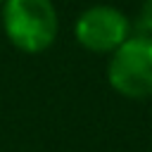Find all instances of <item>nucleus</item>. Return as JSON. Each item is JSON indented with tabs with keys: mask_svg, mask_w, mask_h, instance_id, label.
<instances>
[{
	"mask_svg": "<svg viewBox=\"0 0 152 152\" xmlns=\"http://www.w3.org/2000/svg\"><path fill=\"white\" fill-rule=\"evenodd\" d=\"M7 38L24 52H43L57 36V14L50 0H5Z\"/></svg>",
	"mask_w": 152,
	"mask_h": 152,
	"instance_id": "f257e3e1",
	"label": "nucleus"
},
{
	"mask_svg": "<svg viewBox=\"0 0 152 152\" xmlns=\"http://www.w3.org/2000/svg\"><path fill=\"white\" fill-rule=\"evenodd\" d=\"M109 83L128 97L152 95V36L126 38L112 55Z\"/></svg>",
	"mask_w": 152,
	"mask_h": 152,
	"instance_id": "f03ea898",
	"label": "nucleus"
},
{
	"mask_svg": "<svg viewBox=\"0 0 152 152\" xmlns=\"http://www.w3.org/2000/svg\"><path fill=\"white\" fill-rule=\"evenodd\" d=\"M128 19L109 5L86 10L76 21V38L93 52H114L128 38Z\"/></svg>",
	"mask_w": 152,
	"mask_h": 152,
	"instance_id": "7ed1b4c3",
	"label": "nucleus"
},
{
	"mask_svg": "<svg viewBox=\"0 0 152 152\" xmlns=\"http://www.w3.org/2000/svg\"><path fill=\"white\" fill-rule=\"evenodd\" d=\"M140 21H142V26L152 33V0H147L145 2V7H142V17H140Z\"/></svg>",
	"mask_w": 152,
	"mask_h": 152,
	"instance_id": "20e7f679",
	"label": "nucleus"
},
{
	"mask_svg": "<svg viewBox=\"0 0 152 152\" xmlns=\"http://www.w3.org/2000/svg\"><path fill=\"white\" fill-rule=\"evenodd\" d=\"M0 2H5V0H0Z\"/></svg>",
	"mask_w": 152,
	"mask_h": 152,
	"instance_id": "39448f33",
	"label": "nucleus"
}]
</instances>
